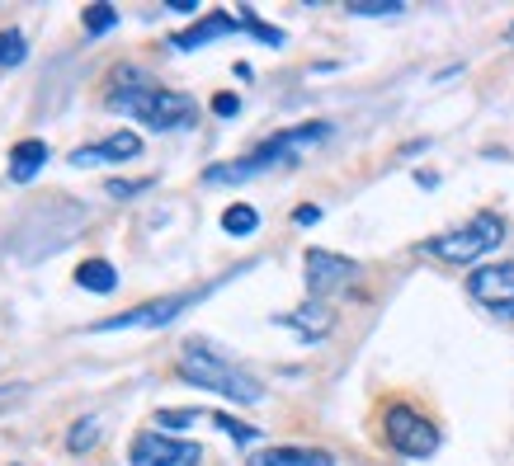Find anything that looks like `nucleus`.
<instances>
[{
    "instance_id": "22",
    "label": "nucleus",
    "mask_w": 514,
    "mask_h": 466,
    "mask_svg": "<svg viewBox=\"0 0 514 466\" xmlns=\"http://www.w3.org/2000/svg\"><path fill=\"white\" fill-rule=\"evenodd\" d=\"M208 419H213L217 429L232 438V443H255V438H260V429H255V424H241V419H232V415H208Z\"/></svg>"
},
{
    "instance_id": "10",
    "label": "nucleus",
    "mask_w": 514,
    "mask_h": 466,
    "mask_svg": "<svg viewBox=\"0 0 514 466\" xmlns=\"http://www.w3.org/2000/svg\"><path fill=\"white\" fill-rule=\"evenodd\" d=\"M326 137H331V123H302V127H288V132H279V137H270L260 146L264 156H274L279 165L283 160H298V156H307L312 146H321Z\"/></svg>"
},
{
    "instance_id": "18",
    "label": "nucleus",
    "mask_w": 514,
    "mask_h": 466,
    "mask_svg": "<svg viewBox=\"0 0 514 466\" xmlns=\"http://www.w3.org/2000/svg\"><path fill=\"white\" fill-rule=\"evenodd\" d=\"M95 443H99V419H95V415L76 419V424H71V434H67V448H71V452H90Z\"/></svg>"
},
{
    "instance_id": "4",
    "label": "nucleus",
    "mask_w": 514,
    "mask_h": 466,
    "mask_svg": "<svg viewBox=\"0 0 514 466\" xmlns=\"http://www.w3.org/2000/svg\"><path fill=\"white\" fill-rule=\"evenodd\" d=\"M382 434L387 443L410 457V461H425V457H435L439 452V429H435V419H425L416 406H406V400H392V406L382 410Z\"/></svg>"
},
{
    "instance_id": "23",
    "label": "nucleus",
    "mask_w": 514,
    "mask_h": 466,
    "mask_svg": "<svg viewBox=\"0 0 514 466\" xmlns=\"http://www.w3.org/2000/svg\"><path fill=\"white\" fill-rule=\"evenodd\" d=\"M114 24H118V10H114V5H90V10H86V33H90V38L109 33Z\"/></svg>"
},
{
    "instance_id": "30",
    "label": "nucleus",
    "mask_w": 514,
    "mask_h": 466,
    "mask_svg": "<svg viewBox=\"0 0 514 466\" xmlns=\"http://www.w3.org/2000/svg\"><path fill=\"white\" fill-rule=\"evenodd\" d=\"M14 466H19V461H14Z\"/></svg>"
},
{
    "instance_id": "12",
    "label": "nucleus",
    "mask_w": 514,
    "mask_h": 466,
    "mask_svg": "<svg viewBox=\"0 0 514 466\" xmlns=\"http://www.w3.org/2000/svg\"><path fill=\"white\" fill-rule=\"evenodd\" d=\"M279 325H288V330H298L307 344H317V339H326L335 330V311L326 306V302H307V306H298V311H288V315H274Z\"/></svg>"
},
{
    "instance_id": "17",
    "label": "nucleus",
    "mask_w": 514,
    "mask_h": 466,
    "mask_svg": "<svg viewBox=\"0 0 514 466\" xmlns=\"http://www.w3.org/2000/svg\"><path fill=\"white\" fill-rule=\"evenodd\" d=\"M198 419H208V415H203V410H156V429L175 438V434H184V429H194Z\"/></svg>"
},
{
    "instance_id": "21",
    "label": "nucleus",
    "mask_w": 514,
    "mask_h": 466,
    "mask_svg": "<svg viewBox=\"0 0 514 466\" xmlns=\"http://www.w3.org/2000/svg\"><path fill=\"white\" fill-rule=\"evenodd\" d=\"M406 10V0H354L349 5V14H359V19H382V14H401Z\"/></svg>"
},
{
    "instance_id": "16",
    "label": "nucleus",
    "mask_w": 514,
    "mask_h": 466,
    "mask_svg": "<svg viewBox=\"0 0 514 466\" xmlns=\"http://www.w3.org/2000/svg\"><path fill=\"white\" fill-rule=\"evenodd\" d=\"M255 226H260V212L251 203H232L222 212V231H227V236H255Z\"/></svg>"
},
{
    "instance_id": "24",
    "label": "nucleus",
    "mask_w": 514,
    "mask_h": 466,
    "mask_svg": "<svg viewBox=\"0 0 514 466\" xmlns=\"http://www.w3.org/2000/svg\"><path fill=\"white\" fill-rule=\"evenodd\" d=\"M147 188H151V179H109L105 194H109L114 203H128V198H137V194H147Z\"/></svg>"
},
{
    "instance_id": "11",
    "label": "nucleus",
    "mask_w": 514,
    "mask_h": 466,
    "mask_svg": "<svg viewBox=\"0 0 514 466\" xmlns=\"http://www.w3.org/2000/svg\"><path fill=\"white\" fill-rule=\"evenodd\" d=\"M133 156H142V137H137V132H114V137L95 142V146H76V151H71V165H76V169H90V165L133 160Z\"/></svg>"
},
{
    "instance_id": "28",
    "label": "nucleus",
    "mask_w": 514,
    "mask_h": 466,
    "mask_svg": "<svg viewBox=\"0 0 514 466\" xmlns=\"http://www.w3.org/2000/svg\"><path fill=\"white\" fill-rule=\"evenodd\" d=\"M166 5H170L175 14H194V10H198V0H166Z\"/></svg>"
},
{
    "instance_id": "7",
    "label": "nucleus",
    "mask_w": 514,
    "mask_h": 466,
    "mask_svg": "<svg viewBox=\"0 0 514 466\" xmlns=\"http://www.w3.org/2000/svg\"><path fill=\"white\" fill-rule=\"evenodd\" d=\"M467 292L477 297V302H482L491 315H500V321H514V264L472 269Z\"/></svg>"
},
{
    "instance_id": "15",
    "label": "nucleus",
    "mask_w": 514,
    "mask_h": 466,
    "mask_svg": "<svg viewBox=\"0 0 514 466\" xmlns=\"http://www.w3.org/2000/svg\"><path fill=\"white\" fill-rule=\"evenodd\" d=\"M76 288H86V292H99V297H105V292L118 288V269H114L109 260H86V264L76 269Z\"/></svg>"
},
{
    "instance_id": "3",
    "label": "nucleus",
    "mask_w": 514,
    "mask_h": 466,
    "mask_svg": "<svg viewBox=\"0 0 514 466\" xmlns=\"http://www.w3.org/2000/svg\"><path fill=\"white\" fill-rule=\"evenodd\" d=\"M500 241H505V222L496 217V212H477L467 226L425 241V254H435V260H444V264H472V260H482L486 250H496Z\"/></svg>"
},
{
    "instance_id": "20",
    "label": "nucleus",
    "mask_w": 514,
    "mask_h": 466,
    "mask_svg": "<svg viewBox=\"0 0 514 466\" xmlns=\"http://www.w3.org/2000/svg\"><path fill=\"white\" fill-rule=\"evenodd\" d=\"M241 19H245V33L260 38L264 48H283V42H288V33L274 29V24H264V19H255V10H241Z\"/></svg>"
},
{
    "instance_id": "5",
    "label": "nucleus",
    "mask_w": 514,
    "mask_h": 466,
    "mask_svg": "<svg viewBox=\"0 0 514 466\" xmlns=\"http://www.w3.org/2000/svg\"><path fill=\"white\" fill-rule=\"evenodd\" d=\"M198 292H175V297H156V302H142L133 311H118V315H105L95 321V334H114V330H161L170 325L175 315H184V306H194Z\"/></svg>"
},
{
    "instance_id": "26",
    "label": "nucleus",
    "mask_w": 514,
    "mask_h": 466,
    "mask_svg": "<svg viewBox=\"0 0 514 466\" xmlns=\"http://www.w3.org/2000/svg\"><path fill=\"white\" fill-rule=\"evenodd\" d=\"M293 222H298V226H312V222H321V207H317V203H302V207L293 212Z\"/></svg>"
},
{
    "instance_id": "9",
    "label": "nucleus",
    "mask_w": 514,
    "mask_h": 466,
    "mask_svg": "<svg viewBox=\"0 0 514 466\" xmlns=\"http://www.w3.org/2000/svg\"><path fill=\"white\" fill-rule=\"evenodd\" d=\"M232 33H245V19L241 14H227V10H213L208 19H198L194 29H184L170 38L175 52H194V48H208L213 38H232Z\"/></svg>"
},
{
    "instance_id": "19",
    "label": "nucleus",
    "mask_w": 514,
    "mask_h": 466,
    "mask_svg": "<svg viewBox=\"0 0 514 466\" xmlns=\"http://www.w3.org/2000/svg\"><path fill=\"white\" fill-rule=\"evenodd\" d=\"M29 57V42L19 29H0V67H19Z\"/></svg>"
},
{
    "instance_id": "13",
    "label": "nucleus",
    "mask_w": 514,
    "mask_h": 466,
    "mask_svg": "<svg viewBox=\"0 0 514 466\" xmlns=\"http://www.w3.org/2000/svg\"><path fill=\"white\" fill-rule=\"evenodd\" d=\"M43 165H48V142H38V137L14 142V151H10V179L14 184H29Z\"/></svg>"
},
{
    "instance_id": "2",
    "label": "nucleus",
    "mask_w": 514,
    "mask_h": 466,
    "mask_svg": "<svg viewBox=\"0 0 514 466\" xmlns=\"http://www.w3.org/2000/svg\"><path fill=\"white\" fill-rule=\"evenodd\" d=\"M179 372L189 377L194 387L217 391V396L236 400V406H260V400H264L260 381L245 372V368H236L222 349H213L208 339H184V349H179Z\"/></svg>"
},
{
    "instance_id": "29",
    "label": "nucleus",
    "mask_w": 514,
    "mask_h": 466,
    "mask_svg": "<svg viewBox=\"0 0 514 466\" xmlns=\"http://www.w3.org/2000/svg\"><path fill=\"white\" fill-rule=\"evenodd\" d=\"M416 184H425V188H435V184H439V175H435V169H420V175H416Z\"/></svg>"
},
{
    "instance_id": "1",
    "label": "nucleus",
    "mask_w": 514,
    "mask_h": 466,
    "mask_svg": "<svg viewBox=\"0 0 514 466\" xmlns=\"http://www.w3.org/2000/svg\"><path fill=\"white\" fill-rule=\"evenodd\" d=\"M109 99H114V109L133 114L137 123H147L151 132H175V127H189V123L198 118V104H194V95L161 90V85L142 80L137 71H123Z\"/></svg>"
},
{
    "instance_id": "6",
    "label": "nucleus",
    "mask_w": 514,
    "mask_h": 466,
    "mask_svg": "<svg viewBox=\"0 0 514 466\" xmlns=\"http://www.w3.org/2000/svg\"><path fill=\"white\" fill-rule=\"evenodd\" d=\"M198 457H203L198 443L170 438V434H161V429L137 434L133 448H128V461L133 466H198Z\"/></svg>"
},
{
    "instance_id": "25",
    "label": "nucleus",
    "mask_w": 514,
    "mask_h": 466,
    "mask_svg": "<svg viewBox=\"0 0 514 466\" xmlns=\"http://www.w3.org/2000/svg\"><path fill=\"white\" fill-rule=\"evenodd\" d=\"M236 109H241V99H236L232 90H222V95H213V114H217V118H232Z\"/></svg>"
},
{
    "instance_id": "27",
    "label": "nucleus",
    "mask_w": 514,
    "mask_h": 466,
    "mask_svg": "<svg viewBox=\"0 0 514 466\" xmlns=\"http://www.w3.org/2000/svg\"><path fill=\"white\" fill-rule=\"evenodd\" d=\"M29 387H24V381H14V387H0V410H5L10 406V400H19V396H24Z\"/></svg>"
},
{
    "instance_id": "14",
    "label": "nucleus",
    "mask_w": 514,
    "mask_h": 466,
    "mask_svg": "<svg viewBox=\"0 0 514 466\" xmlns=\"http://www.w3.org/2000/svg\"><path fill=\"white\" fill-rule=\"evenodd\" d=\"M245 466H335V461H331V452H321V448H264Z\"/></svg>"
},
{
    "instance_id": "8",
    "label": "nucleus",
    "mask_w": 514,
    "mask_h": 466,
    "mask_svg": "<svg viewBox=\"0 0 514 466\" xmlns=\"http://www.w3.org/2000/svg\"><path fill=\"white\" fill-rule=\"evenodd\" d=\"M302 273H307V288H312L317 297H326V292H335L344 283H354L359 264L344 260V254H331V250H307L302 254Z\"/></svg>"
}]
</instances>
